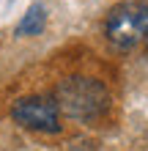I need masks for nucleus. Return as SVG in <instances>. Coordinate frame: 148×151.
Returning <instances> with one entry per match:
<instances>
[{
	"label": "nucleus",
	"instance_id": "obj_5",
	"mask_svg": "<svg viewBox=\"0 0 148 151\" xmlns=\"http://www.w3.org/2000/svg\"><path fill=\"white\" fill-rule=\"evenodd\" d=\"M145 41H148V39H145Z\"/></svg>",
	"mask_w": 148,
	"mask_h": 151
},
{
	"label": "nucleus",
	"instance_id": "obj_3",
	"mask_svg": "<svg viewBox=\"0 0 148 151\" xmlns=\"http://www.w3.org/2000/svg\"><path fill=\"white\" fill-rule=\"evenodd\" d=\"M11 118L25 129L36 132H60V110L49 96H25L11 107Z\"/></svg>",
	"mask_w": 148,
	"mask_h": 151
},
{
	"label": "nucleus",
	"instance_id": "obj_2",
	"mask_svg": "<svg viewBox=\"0 0 148 151\" xmlns=\"http://www.w3.org/2000/svg\"><path fill=\"white\" fill-rule=\"evenodd\" d=\"M107 39L118 50H132L148 39V3L129 0L110 11L107 17Z\"/></svg>",
	"mask_w": 148,
	"mask_h": 151
},
{
	"label": "nucleus",
	"instance_id": "obj_4",
	"mask_svg": "<svg viewBox=\"0 0 148 151\" xmlns=\"http://www.w3.org/2000/svg\"><path fill=\"white\" fill-rule=\"evenodd\" d=\"M44 22H47V11H44V6L36 3V6L28 8V14L16 25V33H19V36H36V33L44 30Z\"/></svg>",
	"mask_w": 148,
	"mask_h": 151
},
{
	"label": "nucleus",
	"instance_id": "obj_1",
	"mask_svg": "<svg viewBox=\"0 0 148 151\" xmlns=\"http://www.w3.org/2000/svg\"><path fill=\"white\" fill-rule=\"evenodd\" d=\"M58 110L74 121H93L110 107V93L93 77H69L55 88Z\"/></svg>",
	"mask_w": 148,
	"mask_h": 151
}]
</instances>
